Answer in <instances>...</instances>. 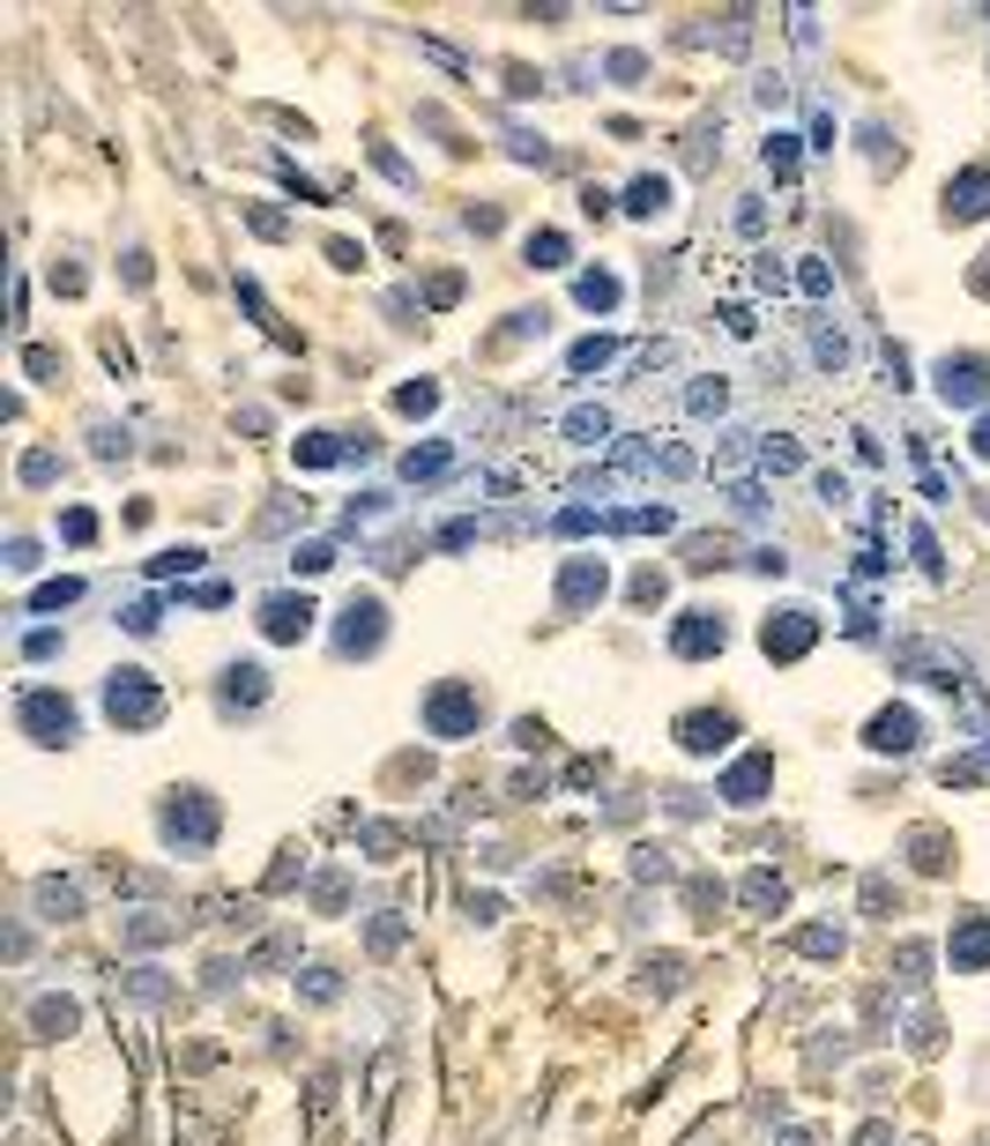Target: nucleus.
<instances>
[{"label":"nucleus","instance_id":"79ce46f5","mask_svg":"<svg viewBox=\"0 0 990 1146\" xmlns=\"http://www.w3.org/2000/svg\"><path fill=\"white\" fill-rule=\"evenodd\" d=\"M797 283H804V291H812V299H827V291H834V275L819 269V261H804V269H797Z\"/></svg>","mask_w":990,"mask_h":1146},{"label":"nucleus","instance_id":"c756f323","mask_svg":"<svg viewBox=\"0 0 990 1146\" xmlns=\"http://www.w3.org/2000/svg\"><path fill=\"white\" fill-rule=\"evenodd\" d=\"M722 410H730V388H722V380H700V388H693V418H722Z\"/></svg>","mask_w":990,"mask_h":1146},{"label":"nucleus","instance_id":"f257e3e1","mask_svg":"<svg viewBox=\"0 0 990 1146\" xmlns=\"http://www.w3.org/2000/svg\"><path fill=\"white\" fill-rule=\"evenodd\" d=\"M104 715L120 730H149L157 715H164V685L149 671H112V685H104Z\"/></svg>","mask_w":990,"mask_h":1146},{"label":"nucleus","instance_id":"dca6fc26","mask_svg":"<svg viewBox=\"0 0 990 1146\" xmlns=\"http://www.w3.org/2000/svg\"><path fill=\"white\" fill-rule=\"evenodd\" d=\"M261 700H269V671H261V663H231V671H223V707H231V715H253Z\"/></svg>","mask_w":990,"mask_h":1146},{"label":"nucleus","instance_id":"f3484780","mask_svg":"<svg viewBox=\"0 0 990 1146\" xmlns=\"http://www.w3.org/2000/svg\"><path fill=\"white\" fill-rule=\"evenodd\" d=\"M626 217H641V224H648V217H670V179L641 172L633 187H626Z\"/></svg>","mask_w":990,"mask_h":1146},{"label":"nucleus","instance_id":"ea45409f","mask_svg":"<svg viewBox=\"0 0 990 1146\" xmlns=\"http://www.w3.org/2000/svg\"><path fill=\"white\" fill-rule=\"evenodd\" d=\"M372 164H380V172H388V179H402V187H410V179H418V172H410V164H402L396 150H388V142H372Z\"/></svg>","mask_w":990,"mask_h":1146},{"label":"nucleus","instance_id":"1a4fd4ad","mask_svg":"<svg viewBox=\"0 0 990 1146\" xmlns=\"http://www.w3.org/2000/svg\"><path fill=\"white\" fill-rule=\"evenodd\" d=\"M603 589H611V566H603V559H567V573H559V611H589V603H603Z\"/></svg>","mask_w":990,"mask_h":1146},{"label":"nucleus","instance_id":"2f4dec72","mask_svg":"<svg viewBox=\"0 0 990 1146\" xmlns=\"http://www.w3.org/2000/svg\"><path fill=\"white\" fill-rule=\"evenodd\" d=\"M38 1027H46V1035H68V1027H74V1005H68V997H46V1005H38Z\"/></svg>","mask_w":990,"mask_h":1146},{"label":"nucleus","instance_id":"a211bd4d","mask_svg":"<svg viewBox=\"0 0 990 1146\" xmlns=\"http://www.w3.org/2000/svg\"><path fill=\"white\" fill-rule=\"evenodd\" d=\"M573 299L589 305V313H619V299H626V291H619V275H611V269H589L581 283H573Z\"/></svg>","mask_w":990,"mask_h":1146},{"label":"nucleus","instance_id":"423d86ee","mask_svg":"<svg viewBox=\"0 0 990 1146\" xmlns=\"http://www.w3.org/2000/svg\"><path fill=\"white\" fill-rule=\"evenodd\" d=\"M380 633H388L380 596H350L343 603V625H336V649H343V655H372V649H380Z\"/></svg>","mask_w":990,"mask_h":1146},{"label":"nucleus","instance_id":"412c9836","mask_svg":"<svg viewBox=\"0 0 990 1146\" xmlns=\"http://www.w3.org/2000/svg\"><path fill=\"white\" fill-rule=\"evenodd\" d=\"M447 462H454V448H447V440H432V448H410V454H402V476H410V484H432Z\"/></svg>","mask_w":990,"mask_h":1146},{"label":"nucleus","instance_id":"20e7f679","mask_svg":"<svg viewBox=\"0 0 990 1146\" xmlns=\"http://www.w3.org/2000/svg\"><path fill=\"white\" fill-rule=\"evenodd\" d=\"M424 723H432V737H477V723H484L477 685H440V693L424 700Z\"/></svg>","mask_w":990,"mask_h":1146},{"label":"nucleus","instance_id":"473e14b6","mask_svg":"<svg viewBox=\"0 0 990 1146\" xmlns=\"http://www.w3.org/2000/svg\"><path fill=\"white\" fill-rule=\"evenodd\" d=\"M194 566H201L194 544H179V551H164V559H149V573H157V581H164V573H194Z\"/></svg>","mask_w":990,"mask_h":1146},{"label":"nucleus","instance_id":"0eeeda50","mask_svg":"<svg viewBox=\"0 0 990 1146\" xmlns=\"http://www.w3.org/2000/svg\"><path fill=\"white\" fill-rule=\"evenodd\" d=\"M722 641H730V625H722V611H678V625H670V655H722Z\"/></svg>","mask_w":990,"mask_h":1146},{"label":"nucleus","instance_id":"de8ad7c7","mask_svg":"<svg viewBox=\"0 0 990 1146\" xmlns=\"http://www.w3.org/2000/svg\"><path fill=\"white\" fill-rule=\"evenodd\" d=\"M976 454H983V462H990V418L976 424Z\"/></svg>","mask_w":990,"mask_h":1146},{"label":"nucleus","instance_id":"a19ab883","mask_svg":"<svg viewBox=\"0 0 990 1146\" xmlns=\"http://www.w3.org/2000/svg\"><path fill=\"white\" fill-rule=\"evenodd\" d=\"M291 566L298 573H321V566H336V551H328V544H306V551H291Z\"/></svg>","mask_w":990,"mask_h":1146},{"label":"nucleus","instance_id":"f03ea898","mask_svg":"<svg viewBox=\"0 0 990 1146\" xmlns=\"http://www.w3.org/2000/svg\"><path fill=\"white\" fill-rule=\"evenodd\" d=\"M217 804H209V790H179L172 804H164V842L179 848V856H201V848L217 842Z\"/></svg>","mask_w":990,"mask_h":1146},{"label":"nucleus","instance_id":"6ab92c4d","mask_svg":"<svg viewBox=\"0 0 990 1146\" xmlns=\"http://www.w3.org/2000/svg\"><path fill=\"white\" fill-rule=\"evenodd\" d=\"M611 358H619V335H589V343H573L567 373H573V380H589V373H603Z\"/></svg>","mask_w":990,"mask_h":1146},{"label":"nucleus","instance_id":"39448f33","mask_svg":"<svg viewBox=\"0 0 990 1146\" xmlns=\"http://www.w3.org/2000/svg\"><path fill=\"white\" fill-rule=\"evenodd\" d=\"M939 395L953 402V410H976V402H990V358H976V350H946L939 358Z\"/></svg>","mask_w":990,"mask_h":1146},{"label":"nucleus","instance_id":"a878e982","mask_svg":"<svg viewBox=\"0 0 990 1146\" xmlns=\"http://www.w3.org/2000/svg\"><path fill=\"white\" fill-rule=\"evenodd\" d=\"M797 953H819V961H842V931H834V923H812V931H797Z\"/></svg>","mask_w":990,"mask_h":1146},{"label":"nucleus","instance_id":"7c9ffc66","mask_svg":"<svg viewBox=\"0 0 990 1146\" xmlns=\"http://www.w3.org/2000/svg\"><path fill=\"white\" fill-rule=\"evenodd\" d=\"M686 901H693V916H700V923H716V908H722V886H716V878H693V886H686Z\"/></svg>","mask_w":990,"mask_h":1146},{"label":"nucleus","instance_id":"58836bf2","mask_svg":"<svg viewBox=\"0 0 990 1146\" xmlns=\"http://www.w3.org/2000/svg\"><path fill=\"white\" fill-rule=\"evenodd\" d=\"M454 299H462V275H432L424 283V305H454Z\"/></svg>","mask_w":990,"mask_h":1146},{"label":"nucleus","instance_id":"72a5a7b5","mask_svg":"<svg viewBox=\"0 0 990 1146\" xmlns=\"http://www.w3.org/2000/svg\"><path fill=\"white\" fill-rule=\"evenodd\" d=\"M60 536H68V544H90V536H98V514H90V506L60 514Z\"/></svg>","mask_w":990,"mask_h":1146},{"label":"nucleus","instance_id":"a18cd8bd","mask_svg":"<svg viewBox=\"0 0 990 1146\" xmlns=\"http://www.w3.org/2000/svg\"><path fill=\"white\" fill-rule=\"evenodd\" d=\"M247 217H253V231H261V239H283V217H276V209H247Z\"/></svg>","mask_w":990,"mask_h":1146},{"label":"nucleus","instance_id":"c85d7f7f","mask_svg":"<svg viewBox=\"0 0 990 1146\" xmlns=\"http://www.w3.org/2000/svg\"><path fill=\"white\" fill-rule=\"evenodd\" d=\"M797 462H804V454H797V440H782V432H774V440H760V470H797Z\"/></svg>","mask_w":990,"mask_h":1146},{"label":"nucleus","instance_id":"c03bdc74","mask_svg":"<svg viewBox=\"0 0 990 1146\" xmlns=\"http://www.w3.org/2000/svg\"><path fill=\"white\" fill-rule=\"evenodd\" d=\"M328 261H336V269H358V261H366V247H350V239H328Z\"/></svg>","mask_w":990,"mask_h":1146},{"label":"nucleus","instance_id":"393cba45","mask_svg":"<svg viewBox=\"0 0 990 1146\" xmlns=\"http://www.w3.org/2000/svg\"><path fill=\"white\" fill-rule=\"evenodd\" d=\"M744 908L774 916V908H782V878H774V872H752V878H744Z\"/></svg>","mask_w":990,"mask_h":1146},{"label":"nucleus","instance_id":"37998d69","mask_svg":"<svg viewBox=\"0 0 990 1146\" xmlns=\"http://www.w3.org/2000/svg\"><path fill=\"white\" fill-rule=\"evenodd\" d=\"M23 365H30V373H38V380H52V373H68V365H60V350H30Z\"/></svg>","mask_w":990,"mask_h":1146},{"label":"nucleus","instance_id":"f8f14e48","mask_svg":"<svg viewBox=\"0 0 990 1146\" xmlns=\"http://www.w3.org/2000/svg\"><path fill=\"white\" fill-rule=\"evenodd\" d=\"M768 782H774V752H744L738 767L722 774V790H716V797H730V804H760V797H768Z\"/></svg>","mask_w":990,"mask_h":1146},{"label":"nucleus","instance_id":"4c0bfd02","mask_svg":"<svg viewBox=\"0 0 990 1146\" xmlns=\"http://www.w3.org/2000/svg\"><path fill=\"white\" fill-rule=\"evenodd\" d=\"M336 991H343V983H336V968H306V997H313V1005H328Z\"/></svg>","mask_w":990,"mask_h":1146},{"label":"nucleus","instance_id":"49530a36","mask_svg":"<svg viewBox=\"0 0 990 1146\" xmlns=\"http://www.w3.org/2000/svg\"><path fill=\"white\" fill-rule=\"evenodd\" d=\"M968 291H976V299H990V253H983V269L968 275Z\"/></svg>","mask_w":990,"mask_h":1146},{"label":"nucleus","instance_id":"bb28decb","mask_svg":"<svg viewBox=\"0 0 990 1146\" xmlns=\"http://www.w3.org/2000/svg\"><path fill=\"white\" fill-rule=\"evenodd\" d=\"M893 908H901L893 878H887V872H871V878H864V916H893Z\"/></svg>","mask_w":990,"mask_h":1146},{"label":"nucleus","instance_id":"cd10ccee","mask_svg":"<svg viewBox=\"0 0 990 1146\" xmlns=\"http://www.w3.org/2000/svg\"><path fill=\"white\" fill-rule=\"evenodd\" d=\"M768 172L797 179V134H768Z\"/></svg>","mask_w":990,"mask_h":1146},{"label":"nucleus","instance_id":"4468645a","mask_svg":"<svg viewBox=\"0 0 990 1146\" xmlns=\"http://www.w3.org/2000/svg\"><path fill=\"white\" fill-rule=\"evenodd\" d=\"M946 961H953V975H976V968H990V916H968V923H953V938H946Z\"/></svg>","mask_w":990,"mask_h":1146},{"label":"nucleus","instance_id":"f704fd0d","mask_svg":"<svg viewBox=\"0 0 990 1146\" xmlns=\"http://www.w3.org/2000/svg\"><path fill=\"white\" fill-rule=\"evenodd\" d=\"M432 402H440V388H432V380H418V388H402V395H396V410H410V418H424Z\"/></svg>","mask_w":990,"mask_h":1146},{"label":"nucleus","instance_id":"c9c22d12","mask_svg":"<svg viewBox=\"0 0 990 1146\" xmlns=\"http://www.w3.org/2000/svg\"><path fill=\"white\" fill-rule=\"evenodd\" d=\"M52 476H60V454H23V484H52Z\"/></svg>","mask_w":990,"mask_h":1146},{"label":"nucleus","instance_id":"5701e85b","mask_svg":"<svg viewBox=\"0 0 990 1146\" xmlns=\"http://www.w3.org/2000/svg\"><path fill=\"white\" fill-rule=\"evenodd\" d=\"M567 440H573V448H603V440H611V418H603V410H573Z\"/></svg>","mask_w":990,"mask_h":1146},{"label":"nucleus","instance_id":"9b49d317","mask_svg":"<svg viewBox=\"0 0 990 1146\" xmlns=\"http://www.w3.org/2000/svg\"><path fill=\"white\" fill-rule=\"evenodd\" d=\"M738 737V715H722V707H693V715H678V745L686 752H722Z\"/></svg>","mask_w":990,"mask_h":1146},{"label":"nucleus","instance_id":"e433bc0d","mask_svg":"<svg viewBox=\"0 0 990 1146\" xmlns=\"http://www.w3.org/2000/svg\"><path fill=\"white\" fill-rule=\"evenodd\" d=\"M74 596H82V581H46V589H38V611H60V603H74Z\"/></svg>","mask_w":990,"mask_h":1146},{"label":"nucleus","instance_id":"4be33fe9","mask_svg":"<svg viewBox=\"0 0 990 1146\" xmlns=\"http://www.w3.org/2000/svg\"><path fill=\"white\" fill-rule=\"evenodd\" d=\"M529 269H567V231H529Z\"/></svg>","mask_w":990,"mask_h":1146},{"label":"nucleus","instance_id":"b1692460","mask_svg":"<svg viewBox=\"0 0 990 1146\" xmlns=\"http://www.w3.org/2000/svg\"><path fill=\"white\" fill-rule=\"evenodd\" d=\"M686 566H693V573L730 566V536H693V544H686Z\"/></svg>","mask_w":990,"mask_h":1146},{"label":"nucleus","instance_id":"7ed1b4c3","mask_svg":"<svg viewBox=\"0 0 990 1146\" xmlns=\"http://www.w3.org/2000/svg\"><path fill=\"white\" fill-rule=\"evenodd\" d=\"M16 723H23V737H38V745H68L74 737V700L52 693V685H30V693L16 700Z\"/></svg>","mask_w":990,"mask_h":1146},{"label":"nucleus","instance_id":"2eb2a0df","mask_svg":"<svg viewBox=\"0 0 990 1146\" xmlns=\"http://www.w3.org/2000/svg\"><path fill=\"white\" fill-rule=\"evenodd\" d=\"M946 217H990V164H968L953 187H946Z\"/></svg>","mask_w":990,"mask_h":1146},{"label":"nucleus","instance_id":"6e6552de","mask_svg":"<svg viewBox=\"0 0 990 1146\" xmlns=\"http://www.w3.org/2000/svg\"><path fill=\"white\" fill-rule=\"evenodd\" d=\"M812 641H819V619H812V611H774V619L760 625V649H768L774 663H797Z\"/></svg>","mask_w":990,"mask_h":1146},{"label":"nucleus","instance_id":"aec40b11","mask_svg":"<svg viewBox=\"0 0 990 1146\" xmlns=\"http://www.w3.org/2000/svg\"><path fill=\"white\" fill-rule=\"evenodd\" d=\"M909 856H917V872H946V864H953V842H946L939 826H917V834H909Z\"/></svg>","mask_w":990,"mask_h":1146},{"label":"nucleus","instance_id":"09e8293b","mask_svg":"<svg viewBox=\"0 0 990 1146\" xmlns=\"http://www.w3.org/2000/svg\"><path fill=\"white\" fill-rule=\"evenodd\" d=\"M782 1146H812V1139H804V1132H790V1139H782Z\"/></svg>","mask_w":990,"mask_h":1146},{"label":"nucleus","instance_id":"ddd939ff","mask_svg":"<svg viewBox=\"0 0 990 1146\" xmlns=\"http://www.w3.org/2000/svg\"><path fill=\"white\" fill-rule=\"evenodd\" d=\"M917 737H923L917 707H879V715H871V730H864L871 752H917Z\"/></svg>","mask_w":990,"mask_h":1146},{"label":"nucleus","instance_id":"9d476101","mask_svg":"<svg viewBox=\"0 0 990 1146\" xmlns=\"http://www.w3.org/2000/svg\"><path fill=\"white\" fill-rule=\"evenodd\" d=\"M313 619H321L313 596H261V633H269V641H306Z\"/></svg>","mask_w":990,"mask_h":1146}]
</instances>
